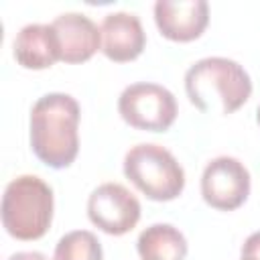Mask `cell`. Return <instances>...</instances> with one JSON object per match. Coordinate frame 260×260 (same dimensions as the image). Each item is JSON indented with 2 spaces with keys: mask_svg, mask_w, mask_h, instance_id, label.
Segmentation results:
<instances>
[{
  "mask_svg": "<svg viewBox=\"0 0 260 260\" xmlns=\"http://www.w3.org/2000/svg\"><path fill=\"white\" fill-rule=\"evenodd\" d=\"M81 110L73 95L53 91L39 98L28 118L35 156L51 169H67L79 152Z\"/></svg>",
  "mask_w": 260,
  "mask_h": 260,
  "instance_id": "1",
  "label": "cell"
},
{
  "mask_svg": "<svg viewBox=\"0 0 260 260\" xmlns=\"http://www.w3.org/2000/svg\"><path fill=\"white\" fill-rule=\"evenodd\" d=\"M185 91L189 102L201 112L228 116L240 110L252 95L248 71L228 57H205L195 61L185 73Z\"/></svg>",
  "mask_w": 260,
  "mask_h": 260,
  "instance_id": "2",
  "label": "cell"
},
{
  "mask_svg": "<svg viewBox=\"0 0 260 260\" xmlns=\"http://www.w3.org/2000/svg\"><path fill=\"white\" fill-rule=\"evenodd\" d=\"M53 189L37 175L12 179L2 195V225L22 242L43 238L53 221Z\"/></svg>",
  "mask_w": 260,
  "mask_h": 260,
  "instance_id": "3",
  "label": "cell"
},
{
  "mask_svg": "<svg viewBox=\"0 0 260 260\" xmlns=\"http://www.w3.org/2000/svg\"><path fill=\"white\" fill-rule=\"evenodd\" d=\"M126 179L152 201H173L185 189V171L171 150L144 142L124 156Z\"/></svg>",
  "mask_w": 260,
  "mask_h": 260,
  "instance_id": "4",
  "label": "cell"
},
{
  "mask_svg": "<svg viewBox=\"0 0 260 260\" xmlns=\"http://www.w3.org/2000/svg\"><path fill=\"white\" fill-rule=\"evenodd\" d=\"M118 112L136 130L165 132L177 120L179 108L175 95L165 85L138 81L124 87L118 98Z\"/></svg>",
  "mask_w": 260,
  "mask_h": 260,
  "instance_id": "5",
  "label": "cell"
},
{
  "mask_svg": "<svg viewBox=\"0 0 260 260\" xmlns=\"http://www.w3.org/2000/svg\"><path fill=\"white\" fill-rule=\"evenodd\" d=\"M201 195L203 201L213 209H238L250 195L248 169L234 156H217L209 160L201 175Z\"/></svg>",
  "mask_w": 260,
  "mask_h": 260,
  "instance_id": "6",
  "label": "cell"
},
{
  "mask_svg": "<svg viewBox=\"0 0 260 260\" xmlns=\"http://www.w3.org/2000/svg\"><path fill=\"white\" fill-rule=\"evenodd\" d=\"M87 217L102 232L124 236L140 219V201L120 183H102L87 197Z\"/></svg>",
  "mask_w": 260,
  "mask_h": 260,
  "instance_id": "7",
  "label": "cell"
},
{
  "mask_svg": "<svg viewBox=\"0 0 260 260\" xmlns=\"http://www.w3.org/2000/svg\"><path fill=\"white\" fill-rule=\"evenodd\" d=\"M154 22L165 39L189 43L207 28L209 4L205 0H158L154 2Z\"/></svg>",
  "mask_w": 260,
  "mask_h": 260,
  "instance_id": "8",
  "label": "cell"
},
{
  "mask_svg": "<svg viewBox=\"0 0 260 260\" xmlns=\"http://www.w3.org/2000/svg\"><path fill=\"white\" fill-rule=\"evenodd\" d=\"M102 53L116 63L134 61L146 45L142 22L132 12H110L102 20Z\"/></svg>",
  "mask_w": 260,
  "mask_h": 260,
  "instance_id": "9",
  "label": "cell"
},
{
  "mask_svg": "<svg viewBox=\"0 0 260 260\" xmlns=\"http://www.w3.org/2000/svg\"><path fill=\"white\" fill-rule=\"evenodd\" d=\"M51 26L57 32L61 61L65 63H83L91 59L98 49H102V30L89 16L81 12L59 14Z\"/></svg>",
  "mask_w": 260,
  "mask_h": 260,
  "instance_id": "10",
  "label": "cell"
},
{
  "mask_svg": "<svg viewBox=\"0 0 260 260\" xmlns=\"http://www.w3.org/2000/svg\"><path fill=\"white\" fill-rule=\"evenodd\" d=\"M12 55L24 69L41 71L61 61V47L57 32L51 24L32 22L22 26L12 43Z\"/></svg>",
  "mask_w": 260,
  "mask_h": 260,
  "instance_id": "11",
  "label": "cell"
},
{
  "mask_svg": "<svg viewBox=\"0 0 260 260\" xmlns=\"http://www.w3.org/2000/svg\"><path fill=\"white\" fill-rule=\"evenodd\" d=\"M136 250L142 260H185L189 246L179 228L171 223H152L140 232Z\"/></svg>",
  "mask_w": 260,
  "mask_h": 260,
  "instance_id": "12",
  "label": "cell"
},
{
  "mask_svg": "<svg viewBox=\"0 0 260 260\" xmlns=\"http://www.w3.org/2000/svg\"><path fill=\"white\" fill-rule=\"evenodd\" d=\"M53 260H104V252L95 234L73 230L57 242Z\"/></svg>",
  "mask_w": 260,
  "mask_h": 260,
  "instance_id": "13",
  "label": "cell"
},
{
  "mask_svg": "<svg viewBox=\"0 0 260 260\" xmlns=\"http://www.w3.org/2000/svg\"><path fill=\"white\" fill-rule=\"evenodd\" d=\"M242 258L260 260V232H254L246 238V242L242 246Z\"/></svg>",
  "mask_w": 260,
  "mask_h": 260,
  "instance_id": "14",
  "label": "cell"
},
{
  "mask_svg": "<svg viewBox=\"0 0 260 260\" xmlns=\"http://www.w3.org/2000/svg\"><path fill=\"white\" fill-rule=\"evenodd\" d=\"M8 260H49L43 252H16Z\"/></svg>",
  "mask_w": 260,
  "mask_h": 260,
  "instance_id": "15",
  "label": "cell"
},
{
  "mask_svg": "<svg viewBox=\"0 0 260 260\" xmlns=\"http://www.w3.org/2000/svg\"><path fill=\"white\" fill-rule=\"evenodd\" d=\"M256 122H258V126H260V106H258V110H256Z\"/></svg>",
  "mask_w": 260,
  "mask_h": 260,
  "instance_id": "16",
  "label": "cell"
},
{
  "mask_svg": "<svg viewBox=\"0 0 260 260\" xmlns=\"http://www.w3.org/2000/svg\"><path fill=\"white\" fill-rule=\"evenodd\" d=\"M242 260H252V258H242Z\"/></svg>",
  "mask_w": 260,
  "mask_h": 260,
  "instance_id": "17",
  "label": "cell"
}]
</instances>
